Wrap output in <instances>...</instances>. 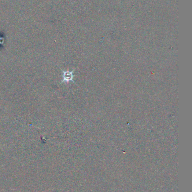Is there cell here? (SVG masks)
Returning a JSON list of instances; mask_svg holds the SVG:
<instances>
[{
  "instance_id": "1",
  "label": "cell",
  "mask_w": 192,
  "mask_h": 192,
  "mask_svg": "<svg viewBox=\"0 0 192 192\" xmlns=\"http://www.w3.org/2000/svg\"><path fill=\"white\" fill-rule=\"evenodd\" d=\"M75 70H73L72 71H63V81H61V83H63V82H68L69 81H73V73Z\"/></svg>"
}]
</instances>
